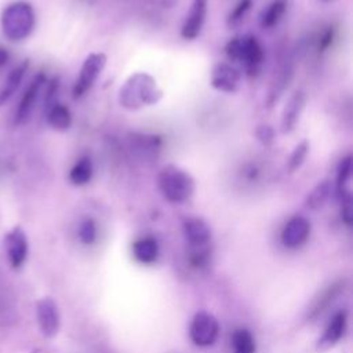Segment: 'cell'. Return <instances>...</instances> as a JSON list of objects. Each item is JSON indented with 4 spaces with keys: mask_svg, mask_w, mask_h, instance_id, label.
Masks as SVG:
<instances>
[{
    "mask_svg": "<svg viewBox=\"0 0 353 353\" xmlns=\"http://www.w3.org/2000/svg\"><path fill=\"white\" fill-rule=\"evenodd\" d=\"M163 97L156 80L148 73H135L128 77L119 91V102L123 108L135 110L142 106L154 105Z\"/></svg>",
    "mask_w": 353,
    "mask_h": 353,
    "instance_id": "obj_1",
    "label": "cell"
},
{
    "mask_svg": "<svg viewBox=\"0 0 353 353\" xmlns=\"http://www.w3.org/2000/svg\"><path fill=\"white\" fill-rule=\"evenodd\" d=\"M157 186L167 201L179 204L192 197L194 192V179L186 170L175 164H168L159 172Z\"/></svg>",
    "mask_w": 353,
    "mask_h": 353,
    "instance_id": "obj_2",
    "label": "cell"
},
{
    "mask_svg": "<svg viewBox=\"0 0 353 353\" xmlns=\"http://www.w3.org/2000/svg\"><path fill=\"white\" fill-rule=\"evenodd\" d=\"M226 57L233 62H241L250 76H256L265 59V50L254 34L233 37L225 46Z\"/></svg>",
    "mask_w": 353,
    "mask_h": 353,
    "instance_id": "obj_3",
    "label": "cell"
},
{
    "mask_svg": "<svg viewBox=\"0 0 353 353\" xmlns=\"http://www.w3.org/2000/svg\"><path fill=\"white\" fill-rule=\"evenodd\" d=\"M1 28L10 40L28 37L34 28V11L26 1H15L7 6L1 15Z\"/></svg>",
    "mask_w": 353,
    "mask_h": 353,
    "instance_id": "obj_4",
    "label": "cell"
},
{
    "mask_svg": "<svg viewBox=\"0 0 353 353\" xmlns=\"http://www.w3.org/2000/svg\"><path fill=\"white\" fill-rule=\"evenodd\" d=\"M105 65H106V55L102 52H92L84 59V62L80 68L79 77L73 85V91H72L74 99L81 98L91 90V87L97 81L98 76L103 70Z\"/></svg>",
    "mask_w": 353,
    "mask_h": 353,
    "instance_id": "obj_5",
    "label": "cell"
},
{
    "mask_svg": "<svg viewBox=\"0 0 353 353\" xmlns=\"http://www.w3.org/2000/svg\"><path fill=\"white\" fill-rule=\"evenodd\" d=\"M218 334L219 324L211 313L199 312L194 314L189 327V335L194 345L203 347L210 346L216 341Z\"/></svg>",
    "mask_w": 353,
    "mask_h": 353,
    "instance_id": "obj_6",
    "label": "cell"
},
{
    "mask_svg": "<svg viewBox=\"0 0 353 353\" xmlns=\"http://www.w3.org/2000/svg\"><path fill=\"white\" fill-rule=\"evenodd\" d=\"M210 83L216 91L234 94L240 90L241 73L228 62H218L211 70Z\"/></svg>",
    "mask_w": 353,
    "mask_h": 353,
    "instance_id": "obj_7",
    "label": "cell"
},
{
    "mask_svg": "<svg viewBox=\"0 0 353 353\" xmlns=\"http://www.w3.org/2000/svg\"><path fill=\"white\" fill-rule=\"evenodd\" d=\"M44 83H46V74L43 72H40L33 77V80L26 87L25 92L21 97L19 105L15 110V123L17 124H22L30 117Z\"/></svg>",
    "mask_w": 353,
    "mask_h": 353,
    "instance_id": "obj_8",
    "label": "cell"
},
{
    "mask_svg": "<svg viewBox=\"0 0 353 353\" xmlns=\"http://www.w3.org/2000/svg\"><path fill=\"white\" fill-rule=\"evenodd\" d=\"M4 247L11 268H21L28 256V239L19 226H15L6 234Z\"/></svg>",
    "mask_w": 353,
    "mask_h": 353,
    "instance_id": "obj_9",
    "label": "cell"
},
{
    "mask_svg": "<svg viewBox=\"0 0 353 353\" xmlns=\"http://www.w3.org/2000/svg\"><path fill=\"white\" fill-rule=\"evenodd\" d=\"M208 10V0H193L189 12L181 28V36L185 40H194L200 36Z\"/></svg>",
    "mask_w": 353,
    "mask_h": 353,
    "instance_id": "obj_10",
    "label": "cell"
},
{
    "mask_svg": "<svg viewBox=\"0 0 353 353\" xmlns=\"http://www.w3.org/2000/svg\"><path fill=\"white\" fill-rule=\"evenodd\" d=\"M310 234V222L301 215L292 216L281 232V241L288 248H296L302 245Z\"/></svg>",
    "mask_w": 353,
    "mask_h": 353,
    "instance_id": "obj_11",
    "label": "cell"
},
{
    "mask_svg": "<svg viewBox=\"0 0 353 353\" xmlns=\"http://www.w3.org/2000/svg\"><path fill=\"white\" fill-rule=\"evenodd\" d=\"M37 321L46 336H54L59 330V313L51 298H43L37 302Z\"/></svg>",
    "mask_w": 353,
    "mask_h": 353,
    "instance_id": "obj_12",
    "label": "cell"
},
{
    "mask_svg": "<svg viewBox=\"0 0 353 353\" xmlns=\"http://www.w3.org/2000/svg\"><path fill=\"white\" fill-rule=\"evenodd\" d=\"M347 325V313L345 310L336 312L331 321L328 323L327 328L324 330L323 335L317 341V350L323 352L338 343V341L343 336Z\"/></svg>",
    "mask_w": 353,
    "mask_h": 353,
    "instance_id": "obj_13",
    "label": "cell"
},
{
    "mask_svg": "<svg viewBox=\"0 0 353 353\" xmlns=\"http://www.w3.org/2000/svg\"><path fill=\"white\" fill-rule=\"evenodd\" d=\"M303 108H305V94L303 91L298 90L290 97L288 102L283 109L281 124H280L283 134H290L295 128Z\"/></svg>",
    "mask_w": 353,
    "mask_h": 353,
    "instance_id": "obj_14",
    "label": "cell"
},
{
    "mask_svg": "<svg viewBox=\"0 0 353 353\" xmlns=\"http://www.w3.org/2000/svg\"><path fill=\"white\" fill-rule=\"evenodd\" d=\"M183 234L192 247H205L211 240V229L205 221L197 216H189L182 223Z\"/></svg>",
    "mask_w": 353,
    "mask_h": 353,
    "instance_id": "obj_15",
    "label": "cell"
},
{
    "mask_svg": "<svg viewBox=\"0 0 353 353\" xmlns=\"http://www.w3.org/2000/svg\"><path fill=\"white\" fill-rule=\"evenodd\" d=\"M352 170H353V159L350 154L343 157L336 170V193L339 197V201L352 200V192H350V179H352Z\"/></svg>",
    "mask_w": 353,
    "mask_h": 353,
    "instance_id": "obj_16",
    "label": "cell"
},
{
    "mask_svg": "<svg viewBox=\"0 0 353 353\" xmlns=\"http://www.w3.org/2000/svg\"><path fill=\"white\" fill-rule=\"evenodd\" d=\"M160 146H161V139L157 135L132 134L131 137V148L142 159L156 157L157 152L160 150Z\"/></svg>",
    "mask_w": 353,
    "mask_h": 353,
    "instance_id": "obj_17",
    "label": "cell"
},
{
    "mask_svg": "<svg viewBox=\"0 0 353 353\" xmlns=\"http://www.w3.org/2000/svg\"><path fill=\"white\" fill-rule=\"evenodd\" d=\"M291 77H292V68H291L290 63H285L276 73V77H274V80L270 84V88H269V92H268V98H266V106L268 108H272L279 101V98L283 95L284 90L287 88Z\"/></svg>",
    "mask_w": 353,
    "mask_h": 353,
    "instance_id": "obj_18",
    "label": "cell"
},
{
    "mask_svg": "<svg viewBox=\"0 0 353 353\" xmlns=\"http://www.w3.org/2000/svg\"><path fill=\"white\" fill-rule=\"evenodd\" d=\"M28 68H29V61L26 59V61L21 62L17 68H14L10 72V74L6 79L3 87L0 88V106L4 105L14 95V92L18 90V87H19V84H21V81H22L26 70H28Z\"/></svg>",
    "mask_w": 353,
    "mask_h": 353,
    "instance_id": "obj_19",
    "label": "cell"
},
{
    "mask_svg": "<svg viewBox=\"0 0 353 353\" xmlns=\"http://www.w3.org/2000/svg\"><path fill=\"white\" fill-rule=\"evenodd\" d=\"M288 8V0H273L261 14L259 25L263 29L274 28L284 17Z\"/></svg>",
    "mask_w": 353,
    "mask_h": 353,
    "instance_id": "obj_20",
    "label": "cell"
},
{
    "mask_svg": "<svg viewBox=\"0 0 353 353\" xmlns=\"http://www.w3.org/2000/svg\"><path fill=\"white\" fill-rule=\"evenodd\" d=\"M132 254L141 263H153L159 255V245L153 237H142L132 245Z\"/></svg>",
    "mask_w": 353,
    "mask_h": 353,
    "instance_id": "obj_21",
    "label": "cell"
},
{
    "mask_svg": "<svg viewBox=\"0 0 353 353\" xmlns=\"http://www.w3.org/2000/svg\"><path fill=\"white\" fill-rule=\"evenodd\" d=\"M48 124L58 131H65L72 124V113L68 106L62 103H54L47 109Z\"/></svg>",
    "mask_w": 353,
    "mask_h": 353,
    "instance_id": "obj_22",
    "label": "cell"
},
{
    "mask_svg": "<svg viewBox=\"0 0 353 353\" xmlns=\"http://www.w3.org/2000/svg\"><path fill=\"white\" fill-rule=\"evenodd\" d=\"M332 192V186H331V181L324 179L321 182H319L306 196L305 200V205L310 210H320L327 200L330 199Z\"/></svg>",
    "mask_w": 353,
    "mask_h": 353,
    "instance_id": "obj_23",
    "label": "cell"
},
{
    "mask_svg": "<svg viewBox=\"0 0 353 353\" xmlns=\"http://www.w3.org/2000/svg\"><path fill=\"white\" fill-rule=\"evenodd\" d=\"M92 161L90 157H81L69 171V181L76 186H83L91 181Z\"/></svg>",
    "mask_w": 353,
    "mask_h": 353,
    "instance_id": "obj_24",
    "label": "cell"
},
{
    "mask_svg": "<svg viewBox=\"0 0 353 353\" xmlns=\"http://www.w3.org/2000/svg\"><path fill=\"white\" fill-rule=\"evenodd\" d=\"M342 290H343V281H339V283H335V284L330 285V287L323 292V295L314 302L313 307L310 309L309 317H310V319L317 317L323 310H325V309L328 307L330 302H332V301L335 299V296H338Z\"/></svg>",
    "mask_w": 353,
    "mask_h": 353,
    "instance_id": "obj_25",
    "label": "cell"
},
{
    "mask_svg": "<svg viewBox=\"0 0 353 353\" xmlns=\"http://www.w3.org/2000/svg\"><path fill=\"white\" fill-rule=\"evenodd\" d=\"M234 353H255V341L252 334L245 328H239L232 336Z\"/></svg>",
    "mask_w": 353,
    "mask_h": 353,
    "instance_id": "obj_26",
    "label": "cell"
},
{
    "mask_svg": "<svg viewBox=\"0 0 353 353\" xmlns=\"http://www.w3.org/2000/svg\"><path fill=\"white\" fill-rule=\"evenodd\" d=\"M309 148H310V143L309 141L303 139L301 141L295 148L294 150L291 152L290 157H288V163H287V170L290 174L298 171L301 168V165L305 163L306 160V156L309 153Z\"/></svg>",
    "mask_w": 353,
    "mask_h": 353,
    "instance_id": "obj_27",
    "label": "cell"
},
{
    "mask_svg": "<svg viewBox=\"0 0 353 353\" xmlns=\"http://www.w3.org/2000/svg\"><path fill=\"white\" fill-rule=\"evenodd\" d=\"M251 6H252V0H239V3L234 6V8L229 12V15L226 18L228 26L229 28L237 26L244 19V17L250 11Z\"/></svg>",
    "mask_w": 353,
    "mask_h": 353,
    "instance_id": "obj_28",
    "label": "cell"
},
{
    "mask_svg": "<svg viewBox=\"0 0 353 353\" xmlns=\"http://www.w3.org/2000/svg\"><path fill=\"white\" fill-rule=\"evenodd\" d=\"M79 237L84 244H92L97 240V225L94 219L87 218L81 222L79 229Z\"/></svg>",
    "mask_w": 353,
    "mask_h": 353,
    "instance_id": "obj_29",
    "label": "cell"
},
{
    "mask_svg": "<svg viewBox=\"0 0 353 353\" xmlns=\"http://www.w3.org/2000/svg\"><path fill=\"white\" fill-rule=\"evenodd\" d=\"M255 137L262 145H272V142L274 141V130L268 124H261L255 130Z\"/></svg>",
    "mask_w": 353,
    "mask_h": 353,
    "instance_id": "obj_30",
    "label": "cell"
},
{
    "mask_svg": "<svg viewBox=\"0 0 353 353\" xmlns=\"http://www.w3.org/2000/svg\"><path fill=\"white\" fill-rule=\"evenodd\" d=\"M58 90H59V79L55 77L52 79L50 83H48V88L46 91V108L48 109L50 106H52L55 102V98H57V94H58Z\"/></svg>",
    "mask_w": 353,
    "mask_h": 353,
    "instance_id": "obj_31",
    "label": "cell"
},
{
    "mask_svg": "<svg viewBox=\"0 0 353 353\" xmlns=\"http://www.w3.org/2000/svg\"><path fill=\"white\" fill-rule=\"evenodd\" d=\"M332 37H334L332 29H327V30L320 36V40H319V50L324 51L325 48H328V46H330L331 41H332Z\"/></svg>",
    "mask_w": 353,
    "mask_h": 353,
    "instance_id": "obj_32",
    "label": "cell"
},
{
    "mask_svg": "<svg viewBox=\"0 0 353 353\" xmlns=\"http://www.w3.org/2000/svg\"><path fill=\"white\" fill-rule=\"evenodd\" d=\"M10 54L4 47H0V68H3L8 62Z\"/></svg>",
    "mask_w": 353,
    "mask_h": 353,
    "instance_id": "obj_33",
    "label": "cell"
},
{
    "mask_svg": "<svg viewBox=\"0 0 353 353\" xmlns=\"http://www.w3.org/2000/svg\"><path fill=\"white\" fill-rule=\"evenodd\" d=\"M323 1H330V0H323Z\"/></svg>",
    "mask_w": 353,
    "mask_h": 353,
    "instance_id": "obj_34",
    "label": "cell"
}]
</instances>
